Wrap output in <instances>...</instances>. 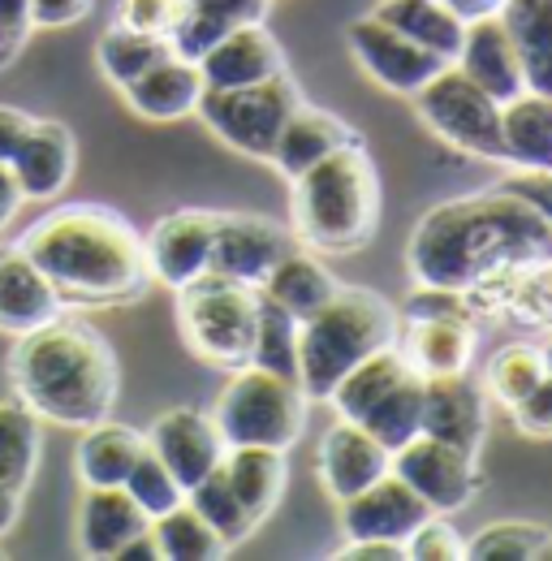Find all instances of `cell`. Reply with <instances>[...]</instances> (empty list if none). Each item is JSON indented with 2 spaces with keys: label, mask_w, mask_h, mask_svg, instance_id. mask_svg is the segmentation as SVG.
<instances>
[{
  "label": "cell",
  "mask_w": 552,
  "mask_h": 561,
  "mask_svg": "<svg viewBox=\"0 0 552 561\" xmlns=\"http://www.w3.org/2000/svg\"><path fill=\"white\" fill-rule=\"evenodd\" d=\"M406 255L418 285L467 294L505 273L552 264V225L531 204L496 186L427 211Z\"/></svg>",
  "instance_id": "1"
},
{
  "label": "cell",
  "mask_w": 552,
  "mask_h": 561,
  "mask_svg": "<svg viewBox=\"0 0 552 561\" xmlns=\"http://www.w3.org/2000/svg\"><path fill=\"white\" fill-rule=\"evenodd\" d=\"M18 247L53 280L66 307L135 302L151 285L142 233L104 204H61L39 216Z\"/></svg>",
  "instance_id": "2"
},
{
  "label": "cell",
  "mask_w": 552,
  "mask_h": 561,
  "mask_svg": "<svg viewBox=\"0 0 552 561\" xmlns=\"http://www.w3.org/2000/svg\"><path fill=\"white\" fill-rule=\"evenodd\" d=\"M9 385L39 423L82 432L113 415L122 371L113 346L91 324L61 316L35 333L13 337Z\"/></svg>",
  "instance_id": "3"
},
{
  "label": "cell",
  "mask_w": 552,
  "mask_h": 561,
  "mask_svg": "<svg viewBox=\"0 0 552 561\" xmlns=\"http://www.w3.org/2000/svg\"><path fill=\"white\" fill-rule=\"evenodd\" d=\"M398 342V311L358 285H337V294L298 324V385L307 402H329L333 385L367 354Z\"/></svg>",
  "instance_id": "4"
},
{
  "label": "cell",
  "mask_w": 552,
  "mask_h": 561,
  "mask_svg": "<svg viewBox=\"0 0 552 561\" xmlns=\"http://www.w3.org/2000/svg\"><path fill=\"white\" fill-rule=\"evenodd\" d=\"M380 211V182L358 139L329 151L294 178L298 238L320 251H354L371 238Z\"/></svg>",
  "instance_id": "5"
},
{
  "label": "cell",
  "mask_w": 552,
  "mask_h": 561,
  "mask_svg": "<svg viewBox=\"0 0 552 561\" xmlns=\"http://www.w3.org/2000/svg\"><path fill=\"white\" fill-rule=\"evenodd\" d=\"M211 420L220 427L225 445H273L289 449L302 436L307 420V393L298 380L264 371L255 363H242L229 385L220 389Z\"/></svg>",
  "instance_id": "6"
},
{
  "label": "cell",
  "mask_w": 552,
  "mask_h": 561,
  "mask_svg": "<svg viewBox=\"0 0 552 561\" xmlns=\"http://www.w3.org/2000/svg\"><path fill=\"white\" fill-rule=\"evenodd\" d=\"M255 311L260 289L242 280L204 273L199 280L177 289V324L186 346L204 363L216 367H242L255 337Z\"/></svg>",
  "instance_id": "7"
},
{
  "label": "cell",
  "mask_w": 552,
  "mask_h": 561,
  "mask_svg": "<svg viewBox=\"0 0 552 561\" xmlns=\"http://www.w3.org/2000/svg\"><path fill=\"white\" fill-rule=\"evenodd\" d=\"M298 104H302L298 82L280 70L264 82H251V87H225V91L204 87L195 113L204 117V126L225 147H233L242 156H255V160H268L280 126L289 122V113Z\"/></svg>",
  "instance_id": "8"
},
{
  "label": "cell",
  "mask_w": 552,
  "mask_h": 561,
  "mask_svg": "<svg viewBox=\"0 0 552 561\" xmlns=\"http://www.w3.org/2000/svg\"><path fill=\"white\" fill-rule=\"evenodd\" d=\"M414 108L432 126V135L453 142L458 151L480 156V160H505L501 156V104L453 61L440 66L414 91Z\"/></svg>",
  "instance_id": "9"
},
{
  "label": "cell",
  "mask_w": 552,
  "mask_h": 561,
  "mask_svg": "<svg viewBox=\"0 0 552 561\" xmlns=\"http://www.w3.org/2000/svg\"><path fill=\"white\" fill-rule=\"evenodd\" d=\"M389 471L402 476L436 514L462 510L471 501L475 484H480L471 454H462V449H453L445 440H432L423 432L389 454Z\"/></svg>",
  "instance_id": "10"
},
{
  "label": "cell",
  "mask_w": 552,
  "mask_h": 561,
  "mask_svg": "<svg viewBox=\"0 0 552 561\" xmlns=\"http://www.w3.org/2000/svg\"><path fill=\"white\" fill-rule=\"evenodd\" d=\"M285 251H289V233L276 220L255 216V211H216V238H211L207 273L260 289Z\"/></svg>",
  "instance_id": "11"
},
{
  "label": "cell",
  "mask_w": 552,
  "mask_h": 561,
  "mask_svg": "<svg viewBox=\"0 0 552 561\" xmlns=\"http://www.w3.org/2000/svg\"><path fill=\"white\" fill-rule=\"evenodd\" d=\"M211 238H216V211L182 208L160 216L151 225V233L142 238L151 280H160L169 289L199 280L211 264Z\"/></svg>",
  "instance_id": "12"
},
{
  "label": "cell",
  "mask_w": 552,
  "mask_h": 561,
  "mask_svg": "<svg viewBox=\"0 0 552 561\" xmlns=\"http://www.w3.org/2000/svg\"><path fill=\"white\" fill-rule=\"evenodd\" d=\"M142 440H147V449L173 471V480H177L182 489H195L207 471L220 467V458H225V449H229L225 436H220V427H216V420L204 415V411H195V407H173V411H164L160 420L142 432Z\"/></svg>",
  "instance_id": "13"
},
{
  "label": "cell",
  "mask_w": 552,
  "mask_h": 561,
  "mask_svg": "<svg viewBox=\"0 0 552 561\" xmlns=\"http://www.w3.org/2000/svg\"><path fill=\"white\" fill-rule=\"evenodd\" d=\"M349 53L380 87H389L398 95H414L440 66H449L436 53H427L414 39H406L402 31H393L389 22H380L376 13H367V18H358L349 26Z\"/></svg>",
  "instance_id": "14"
},
{
  "label": "cell",
  "mask_w": 552,
  "mask_h": 561,
  "mask_svg": "<svg viewBox=\"0 0 552 561\" xmlns=\"http://www.w3.org/2000/svg\"><path fill=\"white\" fill-rule=\"evenodd\" d=\"M427 514H436V510L402 476L384 471L376 484H367L342 501V531L345 540H398V545H406V536Z\"/></svg>",
  "instance_id": "15"
},
{
  "label": "cell",
  "mask_w": 552,
  "mask_h": 561,
  "mask_svg": "<svg viewBox=\"0 0 552 561\" xmlns=\"http://www.w3.org/2000/svg\"><path fill=\"white\" fill-rule=\"evenodd\" d=\"M418 432L432 440H445L462 454H480L487 436V411H483V389L467 371H445V376H423V415Z\"/></svg>",
  "instance_id": "16"
},
{
  "label": "cell",
  "mask_w": 552,
  "mask_h": 561,
  "mask_svg": "<svg viewBox=\"0 0 552 561\" xmlns=\"http://www.w3.org/2000/svg\"><path fill=\"white\" fill-rule=\"evenodd\" d=\"M61 316H66V302L57 298L53 280L35 268V260L18 242H4L0 247V333L22 337Z\"/></svg>",
  "instance_id": "17"
},
{
  "label": "cell",
  "mask_w": 552,
  "mask_h": 561,
  "mask_svg": "<svg viewBox=\"0 0 552 561\" xmlns=\"http://www.w3.org/2000/svg\"><path fill=\"white\" fill-rule=\"evenodd\" d=\"M78 164V142L61 122H31V130L22 135V142L9 156V173L22 191V199L31 204H48L57 199L73 178Z\"/></svg>",
  "instance_id": "18"
},
{
  "label": "cell",
  "mask_w": 552,
  "mask_h": 561,
  "mask_svg": "<svg viewBox=\"0 0 552 561\" xmlns=\"http://www.w3.org/2000/svg\"><path fill=\"white\" fill-rule=\"evenodd\" d=\"M453 66L467 73L475 87H483L496 104H505V100H514V95L527 91V82H522V61H518V44H514V35L505 31L501 13H496V18H475V22H467L462 48H458Z\"/></svg>",
  "instance_id": "19"
},
{
  "label": "cell",
  "mask_w": 552,
  "mask_h": 561,
  "mask_svg": "<svg viewBox=\"0 0 552 561\" xmlns=\"http://www.w3.org/2000/svg\"><path fill=\"white\" fill-rule=\"evenodd\" d=\"M195 66L204 73V87L225 91V87H251L273 78L285 70V57H280V44L264 31V22H246L220 35Z\"/></svg>",
  "instance_id": "20"
},
{
  "label": "cell",
  "mask_w": 552,
  "mask_h": 561,
  "mask_svg": "<svg viewBox=\"0 0 552 561\" xmlns=\"http://www.w3.org/2000/svg\"><path fill=\"white\" fill-rule=\"evenodd\" d=\"M204 95V73L186 57H164L147 73H138L130 87H122V100L130 104L142 122H182L199 108Z\"/></svg>",
  "instance_id": "21"
},
{
  "label": "cell",
  "mask_w": 552,
  "mask_h": 561,
  "mask_svg": "<svg viewBox=\"0 0 552 561\" xmlns=\"http://www.w3.org/2000/svg\"><path fill=\"white\" fill-rule=\"evenodd\" d=\"M384 471H389V449L363 423L342 420L320 440V480L337 501L376 484Z\"/></svg>",
  "instance_id": "22"
},
{
  "label": "cell",
  "mask_w": 552,
  "mask_h": 561,
  "mask_svg": "<svg viewBox=\"0 0 552 561\" xmlns=\"http://www.w3.org/2000/svg\"><path fill=\"white\" fill-rule=\"evenodd\" d=\"M151 518L126 489H87L78 505V549L95 561H113L126 540L147 531Z\"/></svg>",
  "instance_id": "23"
},
{
  "label": "cell",
  "mask_w": 552,
  "mask_h": 561,
  "mask_svg": "<svg viewBox=\"0 0 552 561\" xmlns=\"http://www.w3.org/2000/svg\"><path fill=\"white\" fill-rule=\"evenodd\" d=\"M138 449H142V432L130 423L100 420L82 427L78 449H73V471H78L82 489H122Z\"/></svg>",
  "instance_id": "24"
},
{
  "label": "cell",
  "mask_w": 552,
  "mask_h": 561,
  "mask_svg": "<svg viewBox=\"0 0 552 561\" xmlns=\"http://www.w3.org/2000/svg\"><path fill=\"white\" fill-rule=\"evenodd\" d=\"M345 142H354V135H349V126L342 117H333L329 108H315V104H298L289 113V122L280 126L268 160L294 182L298 173H307L315 160H324L329 151H337Z\"/></svg>",
  "instance_id": "25"
},
{
  "label": "cell",
  "mask_w": 552,
  "mask_h": 561,
  "mask_svg": "<svg viewBox=\"0 0 552 561\" xmlns=\"http://www.w3.org/2000/svg\"><path fill=\"white\" fill-rule=\"evenodd\" d=\"M501 156L518 169H552V95L522 91L501 104Z\"/></svg>",
  "instance_id": "26"
},
{
  "label": "cell",
  "mask_w": 552,
  "mask_h": 561,
  "mask_svg": "<svg viewBox=\"0 0 552 561\" xmlns=\"http://www.w3.org/2000/svg\"><path fill=\"white\" fill-rule=\"evenodd\" d=\"M406 358L418 376L467 371L475 358V329L471 316H411V346Z\"/></svg>",
  "instance_id": "27"
},
{
  "label": "cell",
  "mask_w": 552,
  "mask_h": 561,
  "mask_svg": "<svg viewBox=\"0 0 552 561\" xmlns=\"http://www.w3.org/2000/svg\"><path fill=\"white\" fill-rule=\"evenodd\" d=\"M220 471L225 480L233 484L238 501L246 505V514L260 523L273 514V505L285 492V449L273 445H229L225 458H220Z\"/></svg>",
  "instance_id": "28"
},
{
  "label": "cell",
  "mask_w": 552,
  "mask_h": 561,
  "mask_svg": "<svg viewBox=\"0 0 552 561\" xmlns=\"http://www.w3.org/2000/svg\"><path fill=\"white\" fill-rule=\"evenodd\" d=\"M501 22L518 44L527 91L552 95V0H505Z\"/></svg>",
  "instance_id": "29"
},
{
  "label": "cell",
  "mask_w": 552,
  "mask_h": 561,
  "mask_svg": "<svg viewBox=\"0 0 552 561\" xmlns=\"http://www.w3.org/2000/svg\"><path fill=\"white\" fill-rule=\"evenodd\" d=\"M260 294H268L273 302H280L294 320H307V316H315V311L337 294V280H333V273H329L315 255L289 247L273 264V273L264 277Z\"/></svg>",
  "instance_id": "30"
},
{
  "label": "cell",
  "mask_w": 552,
  "mask_h": 561,
  "mask_svg": "<svg viewBox=\"0 0 552 561\" xmlns=\"http://www.w3.org/2000/svg\"><path fill=\"white\" fill-rule=\"evenodd\" d=\"M380 22H389L393 31H402L418 48L436 53L440 61H453L462 48V31L467 22L445 4V0H384L376 9Z\"/></svg>",
  "instance_id": "31"
},
{
  "label": "cell",
  "mask_w": 552,
  "mask_h": 561,
  "mask_svg": "<svg viewBox=\"0 0 552 561\" xmlns=\"http://www.w3.org/2000/svg\"><path fill=\"white\" fill-rule=\"evenodd\" d=\"M411 367L414 363L406 358V351H398V342H393V346H384V351L367 354L363 363H354L342 380L333 385L329 402H333V411H337L342 420L358 423Z\"/></svg>",
  "instance_id": "32"
},
{
  "label": "cell",
  "mask_w": 552,
  "mask_h": 561,
  "mask_svg": "<svg viewBox=\"0 0 552 561\" xmlns=\"http://www.w3.org/2000/svg\"><path fill=\"white\" fill-rule=\"evenodd\" d=\"M39 454H44L39 420L22 402H0V484L26 496L39 471Z\"/></svg>",
  "instance_id": "33"
},
{
  "label": "cell",
  "mask_w": 552,
  "mask_h": 561,
  "mask_svg": "<svg viewBox=\"0 0 552 561\" xmlns=\"http://www.w3.org/2000/svg\"><path fill=\"white\" fill-rule=\"evenodd\" d=\"M151 536H156L160 561H216L229 553V545L207 527V518L191 501L151 518Z\"/></svg>",
  "instance_id": "34"
},
{
  "label": "cell",
  "mask_w": 552,
  "mask_h": 561,
  "mask_svg": "<svg viewBox=\"0 0 552 561\" xmlns=\"http://www.w3.org/2000/svg\"><path fill=\"white\" fill-rule=\"evenodd\" d=\"M169 57V39L164 35H142V31H130V26H108L95 44V61H100V73L122 91L130 87L138 73H147L156 61Z\"/></svg>",
  "instance_id": "35"
},
{
  "label": "cell",
  "mask_w": 552,
  "mask_h": 561,
  "mask_svg": "<svg viewBox=\"0 0 552 561\" xmlns=\"http://www.w3.org/2000/svg\"><path fill=\"white\" fill-rule=\"evenodd\" d=\"M298 324L280 302H273L268 294H260V311H255V337H251V354L246 363L289 376L298 380Z\"/></svg>",
  "instance_id": "36"
},
{
  "label": "cell",
  "mask_w": 552,
  "mask_h": 561,
  "mask_svg": "<svg viewBox=\"0 0 552 561\" xmlns=\"http://www.w3.org/2000/svg\"><path fill=\"white\" fill-rule=\"evenodd\" d=\"M418 415H423V376L411 367L358 423L393 454L398 445H406L411 436H418Z\"/></svg>",
  "instance_id": "37"
},
{
  "label": "cell",
  "mask_w": 552,
  "mask_h": 561,
  "mask_svg": "<svg viewBox=\"0 0 552 561\" xmlns=\"http://www.w3.org/2000/svg\"><path fill=\"white\" fill-rule=\"evenodd\" d=\"M186 501L204 514L207 527H211L229 549H233V545H242V540L255 531V518L246 514V505L238 501V492H233V484L225 480V471H220V467H216V471H207L195 489H186Z\"/></svg>",
  "instance_id": "38"
},
{
  "label": "cell",
  "mask_w": 552,
  "mask_h": 561,
  "mask_svg": "<svg viewBox=\"0 0 552 561\" xmlns=\"http://www.w3.org/2000/svg\"><path fill=\"white\" fill-rule=\"evenodd\" d=\"M544 380V351L531 342H509L487 358V393L505 407H518Z\"/></svg>",
  "instance_id": "39"
},
{
  "label": "cell",
  "mask_w": 552,
  "mask_h": 561,
  "mask_svg": "<svg viewBox=\"0 0 552 561\" xmlns=\"http://www.w3.org/2000/svg\"><path fill=\"white\" fill-rule=\"evenodd\" d=\"M122 489L135 496V505L147 518H160L164 510H173V505L186 501V489H182V484L173 480V471L147 449V440H142V449H138L135 467H130V476H126Z\"/></svg>",
  "instance_id": "40"
},
{
  "label": "cell",
  "mask_w": 552,
  "mask_h": 561,
  "mask_svg": "<svg viewBox=\"0 0 552 561\" xmlns=\"http://www.w3.org/2000/svg\"><path fill=\"white\" fill-rule=\"evenodd\" d=\"M544 540H549V531L536 527V523H492V527H483V531H475V536L467 540V553H462V558H471V561H536V553H540Z\"/></svg>",
  "instance_id": "41"
},
{
  "label": "cell",
  "mask_w": 552,
  "mask_h": 561,
  "mask_svg": "<svg viewBox=\"0 0 552 561\" xmlns=\"http://www.w3.org/2000/svg\"><path fill=\"white\" fill-rule=\"evenodd\" d=\"M233 26L229 22H220V18H211L204 9H191V4H182V13H177V22L169 26V53L173 57H186V61H199L207 48L220 39V35H229Z\"/></svg>",
  "instance_id": "42"
},
{
  "label": "cell",
  "mask_w": 552,
  "mask_h": 561,
  "mask_svg": "<svg viewBox=\"0 0 552 561\" xmlns=\"http://www.w3.org/2000/svg\"><path fill=\"white\" fill-rule=\"evenodd\" d=\"M462 553H467V540L440 514H427L406 536V561H458Z\"/></svg>",
  "instance_id": "43"
},
{
  "label": "cell",
  "mask_w": 552,
  "mask_h": 561,
  "mask_svg": "<svg viewBox=\"0 0 552 561\" xmlns=\"http://www.w3.org/2000/svg\"><path fill=\"white\" fill-rule=\"evenodd\" d=\"M186 0H117V22L142 35H169Z\"/></svg>",
  "instance_id": "44"
},
{
  "label": "cell",
  "mask_w": 552,
  "mask_h": 561,
  "mask_svg": "<svg viewBox=\"0 0 552 561\" xmlns=\"http://www.w3.org/2000/svg\"><path fill=\"white\" fill-rule=\"evenodd\" d=\"M501 186H505L509 195H518L522 204H531V208L552 225V169H518V173L505 178Z\"/></svg>",
  "instance_id": "45"
},
{
  "label": "cell",
  "mask_w": 552,
  "mask_h": 561,
  "mask_svg": "<svg viewBox=\"0 0 552 561\" xmlns=\"http://www.w3.org/2000/svg\"><path fill=\"white\" fill-rule=\"evenodd\" d=\"M514 411V420L522 432H531V436H552V380L544 376L518 407H509Z\"/></svg>",
  "instance_id": "46"
},
{
  "label": "cell",
  "mask_w": 552,
  "mask_h": 561,
  "mask_svg": "<svg viewBox=\"0 0 552 561\" xmlns=\"http://www.w3.org/2000/svg\"><path fill=\"white\" fill-rule=\"evenodd\" d=\"M518 307H522L527 316L552 324V264L531 268V273L522 277V285H518Z\"/></svg>",
  "instance_id": "47"
},
{
  "label": "cell",
  "mask_w": 552,
  "mask_h": 561,
  "mask_svg": "<svg viewBox=\"0 0 552 561\" xmlns=\"http://www.w3.org/2000/svg\"><path fill=\"white\" fill-rule=\"evenodd\" d=\"M26 9H31V31L35 26H73L95 9V0H26Z\"/></svg>",
  "instance_id": "48"
},
{
  "label": "cell",
  "mask_w": 552,
  "mask_h": 561,
  "mask_svg": "<svg viewBox=\"0 0 552 561\" xmlns=\"http://www.w3.org/2000/svg\"><path fill=\"white\" fill-rule=\"evenodd\" d=\"M186 4L204 9V13L229 22V26H246V22H264L268 18V0H186Z\"/></svg>",
  "instance_id": "49"
},
{
  "label": "cell",
  "mask_w": 552,
  "mask_h": 561,
  "mask_svg": "<svg viewBox=\"0 0 552 561\" xmlns=\"http://www.w3.org/2000/svg\"><path fill=\"white\" fill-rule=\"evenodd\" d=\"M26 35H31V9H26V0H0V44H4V53L13 57Z\"/></svg>",
  "instance_id": "50"
},
{
  "label": "cell",
  "mask_w": 552,
  "mask_h": 561,
  "mask_svg": "<svg viewBox=\"0 0 552 561\" xmlns=\"http://www.w3.org/2000/svg\"><path fill=\"white\" fill-rule=\"evenodd\" d=\"M337 558H345V561H406V545H398V540H349Z\"/></svg>",
  "instance_id": "51"
},
{
  "label": "cell",
  "mask_w": 552,
  "mask_h": 561,
  "mask_svg": "<svg viewBox=\"0 0 552 561\" xmlns=\"http://www.w3.org/2000/svg\"><path fill=\"white\" fill-rule=\"evenodd\" d=\"M31 122H35L31 113H22V108H13V104H0V164H9L13 147L31 130Z\"/></svg>",
  "instance_id": "52"
},
{
  "label": "cell",
  "mask_w": 552,
  "mask_h": 561,
  "mask_svg": "<svg viewBox=\"0 0 552 561\" xmlns=\"http://www.w3.org/2000/svg\"><path fill=\"white\" fill-rule=\"evenodd\" d=\"M26 199H22V191H18V182H13V173H9V164H0V233L18 220V208H22Z\"/></svg>",
  "instance_id": "53"
},
{
  "label": "cell",
  "mask_w": 552,
  "mask_h": 561,
  "mask_svg": "<svg viewBox=\"0 0 552 561\" xmlns=\"http://www.w3.org/2000/svg\"><path fill=\"white\" fill-rule=\"evenodd\" d=\"M113 561H160V549H156L151 527H147V531H138L135 540H126V545H122V553H117Z\"/></svg>",
  "instance_id": "54"
},
{
  "label": "cell",
  "mask_w": 552,
  "mask_h": 561,
  "mask_svg": "<svg viewBox=\"0 0 552 561\" xmlns=\"http://www.w3.org/2000/svg\"><path fill=\"white\" fill-rule=\"evenodd\" d=\"M462 22H475V18H496L505 9V0H445Z\"/></svg>",
  "instance_id": "55"
},
{
  "label": "cell",
  "mask_w": 552,
  "mask_h": 561,
  "mask_svg": "<svg viewBox=\"0 0 552 561\" xmlns=\"http://www.w3.org/2000/svg\"><path fill=\"white\" fill-rule=\"evenodd\" d=\"M18 518H22V496L0 484V540H4V536L18 527Z\"/></svg>",
  "instance_id": "56"
},
{
  "label": "cell",
  "mask_w": 552,
  "mask_h": 561,
  "mask_svg": "<svg viewBox=\"0 0 552 561\" xmlns=\"http://www.w3.org/2000/svg\"><path fill=\"white\" fill-rule=\"evenodd\" d=\"M536 561H552V531H549V540L540 545V553H536Z\"/></svg>",
  "instance_id": "57"
},
{
  "label": "cell",
  "mask_w": 552,
  "mask_h": 561,
  "mask_svg": "<svg viewBox=\"0 0 552 561\" xmlns=\"http://www.w3.org/2000/svg\"><path fill=\"white\" fill-rule=\"evenodd\" d=\"M540 351H544V376L552 380V342H549V346H540Z\"/></svg>",
  "instance_id": "58"
},
{
  "label": "cell",
  "mask_w": 552,
  "mask_h": 561,
  "mask_svg": "<svg viewBox=\"0 0 552 561\" xmlns=\"http://www.w3.org/2000/svg\"><path fill=\"white\" fill-rule=\"evenodd\" d=\"M0 61H9V53H4V44H0Z\"/></svg>",
  "instance_id": "59"
},
{
  "label": "cell",
  "mask_w": 552,
  "mask_h": 561,
  "mask_svg": "<svg viewBox=\"0 0 552 561\" xmlns=\"http://www.w3.org/2000/svg\"><path fill=\"white\" fill-rule=\"evenodd\" d=\"M0 558H4V553H0Z\"/></svg>",
  "instance_id": "60"
}]
</instances>
